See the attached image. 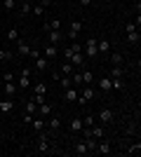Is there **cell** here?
I'll return each instance as SVG.
<instances>
[{
    "instance_id": "cell-1",
    "label": "cell",
    "mask_w": 141,
    "mask_h": 157,
    "mask_svg": "<svg viewBox=\"0 0 141 157\" xmlns=\"http://www.w3.org/2000/svg\"><path fill=\"white\" fill-rule=\"evenodd\" d=\"M17 87H21V89H28V87H31V71H28V68L21 71L19 80H17Z\"/></svg>"
},
{
    "instance_id": "cell-2",
    "label": "cell",
    "mask_w": 141,
    "mask_h": 157,
    "mask_svg": "<svg viewBox=\"0 0 141 157\" xmlns=\"http://www.w3.org/2000/svg\"><path fill=\"white\" fill-rule=\"evenodd\" d=\"M80 96V92H78V87H66V89H64V101H68V103H75V98Z\"/></svg>"
},
{
    "instance_id": "cell-3",
    "label": "cell",
    "mask_w": 141,
    "mask_h": 157,
    "mask_svg": "<svg viewBox=\"0 0 141 157\" xmlns=\"http://www.w3.org/2000/svg\"><path fill=\"white\" fill-rule=\"evenodd\" d=\"M80 31H82V21H71V28H68V38L71 40H78V35H80Z\"/></svg>"
},
{
    "instance_id": "cell-4",
    "label": "cell",
    "mask_w": 141,
    "mask_h": 157,
    "mask_svg": "<svg viewBox=\"0 0 141 157\" xmlns=\"http://www.w3.org/2000/svg\"><path fill=\"white\" fill-rule=\"evenodd\" d=\"M85 54H87V56H99V52H96V38H87V42H85Z\"/></svg>"
},
{
    "instance_id": "cell-5",
    "label": "cell",
    "mask_w": 141,
    "mask_h": 157,
    "mask_svg": "<svg viewBox=\"0 0 141 157\" xmlns=\"http://www.w3.org/2000/svg\"><path fill=\"white\" fill-rule=\"evenodd\" d=\"M80 96L85 98V101H92V98L96 96V87H94V85H85L80 89Z\"/></svg>"
},
{
    "instance_id": "cell-6",
    "label": "cell",
    "mask_w": 141,
    "mask_h": 157,
    "mask_svg": "<svg viewBox=\"0 0 141 157\" xmlns=\"http://www.w3.org/2000/svg\"><path fill=\"white\" fill-rule=\"evenodd\" d=\"M99 122L101 124H111V122H113V110H111V108H101L99 110Z\"/></svg>"
},
{
    "instance_id": "cell-7",
    "label": "cell",
    "mask_w": 141,
    "mask_h": 157,
    "mask_svg": "<svg viewBox=\"0 0 141 157\" xmlns=\"http://www.w3.org/2000/svg\"><path fill=\"white\" fill-rule=\"evenodd\" d=\"M68 61H71L75 68H85V56H82V52H73L68 56Z\"/></svg>"
},
{
    "instance_id": "cell-8",
    "label": "cell",
    "mask_w": 141,
    "mask_h": 157,
    "mask_svg": "<svg viewBox=\"0 0 141 157\" xmlns=\"http://www.w3.org/2000/svg\"><path fill=\"white\" fill-rule=\"evenodd\" d=\"M96 52L99 54H111V40H106V38L96 40Z\"/></svg>"
},
{
    "instance_id": "cell-9",
    "label": "cell",
    "mask_w": 141,
    "mask_h": 157,
    "mask_svg": "<svg viewBox=\"0 0 141 157\" xmlns=\"http://www.w3.org/2000/svg\"><path fill=\"white\" fill-rule=\"evenodd\" d=\"M47 31H61V19L45 21V24H42V33H47Z\"/></svg>"
},
{
    "instance_id": "cell-10",
    "label": "cell",
    "mask_w": 141,
    "mask_h": 157,
    "mask_svg": "<svg viewBox=\"0 0 141 157\" xmlns=\"http://www.w3.org/2000/svg\"><path fill=\"white\" fill-rule=\"evenodd\" d=\"M28 52H31V45H28L26 40H17V54H21V56H28Z\"/></svg>"
},
{
    "instance_id": "cell-11",
    "label": "cell",
    "mask_w": 141,
    "mask_h": 157,
    "mask_svg": "<svg viewBox=\"0 0 141 157\" xmlns=\"http://www.w3.org/2000/svg\"><path fill=\"white\" fill-rule=\"evenodd\" d=\"M35 115H38V117H47V115H52V103H40L38 105V110H35Z\"/></svg>"
},
{
    "instance_id": "cell-12",
    "label": "cell",
    "mask_w": 141,
    "mask_h": 157,
    "mask_svg": "<svg viewBox=\"0 0 141 157\" xmlns=\"http://www.w3.org/2000/svg\"><path fill=\"white\" fill-rule=\"evenodd\" d=\"M89 136H94L96 141H101V138L106 136V131H104L101 124H92V127H89Z\"/></svg>"
},
{
    "instance_id": "cell-13",
    "label": "cell",
    "mask_w": 141,
    "mask_h": 157,
    "mask_svg": "<svg viewBox=\"0 0 141 157\" xmlns=\"http://www.w3.org/2000/svg\"><path fill=\"white\" fill-rule=\"evenodd\" d=\"M96 152H99V155H111V143H108V141H104V138H101L99 143H96Z\"/></svg>"
},
{
    "instance_id": "cell-14",
    "label": "cell",
    "mask_w": 141,
    "mask_h": 157,
    "mask_svg": "<svg viewBox=\"0 0 141 157\" xmlns=\"http://www.w3.org/2000/svg\"><path fill=\"white\" fill-rule=\"evenodd\" d=\"M59 56V45H47L45 47V59H54Z\"/></svg>"
},
{
    "instance_id": "cell-15",
    "label": "cell",
    "mask_w": 141,
    "mask_h": 157,
    "mask_svg": "<svg viewBox=\"0 0 141 157\" xmlns=\"http://www.w3.org/2000/svg\"><path fill=\"white\" fill-rule=\"evenodd\" d=\"M111 89L122 92V89H125V78H111Z\"/></svg>"
},
{
    "instance_id": "cell-16",
    "label": "cell",
    "mask_w": 141,
    "mask_h": 157,
    "mask_svg": "<svg viewBox=\"0 0 141 157\" xmlns=\"http://www.w3.org/2000/svg\"><path fill=\"white\" fill-rule=\"evenodd\" d=\"M47 127H49V131H59V129H61V117H59V115H54V117H49Z\"/></svg>"
},
{
    "instance_id": "cell-17",
    "label": "cell",
    "mask_w": 141,
    "mask_h": 157,
    "mask_svg": "<svg viewBox=\"0 0 141 157\" xmlns=\"http://www.w3.org/2000/svg\"><path fill=\"white\" fill-rule=\"evenodd\" d=\"M82 141H85V145H87L89 152H96V143H99V141H96L94 136H82Z\"/></svg>"
},
{
    "instance_id": "cell-18",
    "label": "cell",
    "mask_w": 141,
    "mask_h": 157,
    "mask_svg": "<svg viewBox=\"0 0 141 157\" xmlns=\"http://www.w3.org/2000/svg\"><path fill=\"white\" fill-rule=\"evenodd\" d=\"M0 110L5 113V115H7V113H12V110H14V101H12V98H5V101H0Z\"/></svg>"
},
{
    "instance_id": "cell-19",
    "label": "cell",
    "mask_w": 141,
    "mask_h": 157,
    "mask_svg": "<svg viewBox=\"0 0 141 157\" xmlns=\"http://www.w3.org/2000/svg\"><path fill=\"white\" fill-rule=\"evenodd\" d=\"M47 40H49V45H59L61 31H47Z\"/></svg>"
},
{
    "instance_id": "cell-20",
    "label": "cell",
    "mask_w": 141,
    "mask_h": 157,
    "mask_svg": "<svg viewBox=\"0 0 141 157\" xmlns=\"http://www.w3.org/2000/svg\"><path fill=\"white\" fill-rule=\"evenodd\" d=\"M80 75H82V85H92V82H94V73L87 71V68H82Z\"/></svg>"
},
{
    "instance_id": "cell-21",
    "label": "cell",
    "mask_w": 141,
    "mask_h": 157,
    "mask_svg": "<svg viewBox=\"0 0 141 157\" xmlns=\"http://www.w3.org/2000/svg\"><path fill=\"white\" fill-rule=\"evenodd\" d=\"M82 127H85V124H82V120H80V117H73V120H71V131L80 134V131H82Z\"/></svg>"
},
{
    "instance_id": "cell-22",
    "label": "cell",
    "mask_w": 141,
    "mask_h": 157,
    "mask_svg": "<svg viewBox=\"0 0 141 157\" xmlns=\"http://www.w3.org/2000/svg\"><path fill=\"white\" fill-rule=\"evenodd\" d=\"M73 71H75V66L71 63V61H66V63H61V75H73Z\"/></svg>"
},
{
    "instance_id": "cell-23",
    "label": "cell",
    "mask_w": 141,
    "mask_h": 157,
    "mask_svg": "<svg viewBox=\"0 0 141 157\" xmlns=\"http://www.w3.org/2000/svg\"><path fill=\"white\" fill-rule=\"evenodd\" d=\"M31 124H33L35 131H42V129H45V117H33V120H31Z\"/></svg>"
},
{
    "instance_id": "cell-24",
    "label": "cell",
    "mask_w": 141,
    "mask_h": 157,
    "mask_svg": "<svg viewBox=\"0 0 141 157\" xmlns=\"http://www.w3.org/2000/svg\"><path fill=\"white\" fill-rule=\"evenodd\" d=\"M99 89H101V92H111V75L99 80Z\"/></svg>"
},
{
    "instance_id": "cell-25",
    "label": "cell",
    "mask_w": 141,
    "mask_h": 157,
    "mask_svg": "<svg viewBox=\"0 0 141 157\" xmlns=\"http://www.w3.org/2000/svg\"><path fill=\"white\" fill-rule=\"evenodd\" d=\"M17 89H19V87L14 85V82H5V96H14Z\"/></svg>"
},
{
    "instance_id": "cell-26",
    "label": "cell",
    "mask_w": 141,
    "mask_h": 157,
    "mask_svg": "<svg viewBox=\"0 0 141 157\" xmlns=\"http://www.w3.org/2000/svg\"><path fill=\"white\" fill-rule=\"evenodd\" d=\"M139 38H141V35H139V31L127 33V42H129V45H139Z\"/></svg>"
},
{
    "instance_id": "cell-27",
    "label": "cell",
    "mask_w": 141,
    "mask_h": 157,
    "mask_svg": "<svg viewBox=\"0 0 141 157\" xmlns=\"http://www.w3.org/2000/svg\"><path fill=\"white\" fill-rule=\"evenodd\" d=\"M35 68H38V71H47V59L42 56V54L35 59Z\"/></svg>"
},
{
    "instance_id": "cell-28",
    "label": "cell",
    "mask_w": 141,
    "mask_h": 157,
    "mask_svg": "<svg viewBox=\"0 0 141 157\" xmlns=\"http://www.w3.org/2000/svg\"><path fill=\"white\" fill-rule=\"evenodd\" d=\"M31 7H33V5H31V2H28V0H24V5H21L19 14H21V17H28V14H31Z\"/></svg>"
},
{
    "instance_id": "cell-29",
    "label": "cell",
    "mask_w": 141,
    "mask_h": 157,
    "mask_svg": "<svg viewBox=\"0 0 141 157\" xmlns=\"http://www.w3.org/2000/svg\"><path fill=\"white\" fill-rule=\"evenodd\" d=\"M122 61H125V56H122V54H118V52L111 54V63H113V66H122Z\"/></svg>"
},
{
    "instance_id": "cell-30",
    "label": "cell",
    "mask_w": 141,
    "mask_h": 157,
    "mask_svg": "<svg viewBox=\"0 0 141 157\" xmlns=\"http://www.w3.org/2000/svg\"><path fill=\"white\" fill-rule=\"evenodd\" d=\"M7 40L17 42V40H19V28H10V31H7Z\"/></svg>"
},
{
    "instance_id": "cell-31",
    "label": "cell",
    "mask_w": 141,
    "mask_h": 157,
    "mask_svg": "<svg viewBox=\"0 0 141 157\" xmlns=\"http://www.w3.org/2000/svg\"><path fill=\"white\" fill-rule=\"evenodd\" d=\"M111 78H125V71H122V66H113V71H111Z\"/></svg>"
},
{
    "instance_id": "cell-32",
    "label": "cell",
    "mask_w": 141,
    "mask_h": 157,
    "mask_svg": "<svg viewBox=\"0 0 141 157\" xmlns=\"http://www.w3.org/2000/svg\"><path fill=\"white\" fill-rule=\"evenodd\" d=\"M33 94H40V96H47V85H42V82H40V85H35V87H33Z\"/></svg>"
},
{
    "instance_id": "cell-33",
    "label": "cell",
    "mask_w": 141,
    "mask_h": 157,
    "mask_svg": "<svg viewBox=\"0 0 141 157\" xmlns=\"http://www.w3.org/2000/svg\"><path fill=\"white\" fill-rule=\"evenodd\" d=\"M75 152H78V155H87V145H85V141H80V143H78V145H75Z\"/></svg>"
},
{
    "instance_id": "cell-34",
    "label": "cell",
    "mask_w": 141,
    "mask_h": 157,
    "mask_svg": "<svg viewBox=\"0 0 141 157\" xmlns=\"http://www.w3.org/2000/svg\"><path fill=\"white\" fill-rule=\"evenodd\" d=\"M42 12H45V7H42V5H33V7H31V14H33V17H42Z\"/></svg>"
},
{
    "instance_id": "cell-35",
    "label": "cell",
    "mask_w": 141,
    "mask_h": 157,
    "mask_svg": "<svg viewBox=\"0 0 141 157\" xmlns=\"http://www.w3.org/2000/svg\"><path fill=\"white\" fill-rule=\"evenodd\" d=\"M35 110H38V103H35V101H28L26 103V113L28 115H35Z\"/></svg>"
},
{
    "instance_id": "cell-36",
    "label": "cell",
    "mask_w": 141,
    "mask_h": 157,
    "mask_svg": "<svg viewBox=\"0 0 141 157\" xmlns=\"http://www.w3.org/2000/svg\"><path fill=\"white\" fill-rule=\"evenodd\" d=\"M127 152H129V155H139V152H141V143H139V141H136V143H132Z\"/></svg>"
},
{
    "instance_id": "cell-37",
    "label": "cell",
    "mask_w": 141,
    "mask_h": 157,
    "mask_svg": "<svg viewBox=\"0 0 141 157\" xmlns=\"http://www.w3.org/2000/svg\"><path fill=\"white\" fill-rule=\"evenodd\" d=\"M12 56H14V54L10 52V49H0V61H10Z\"/></svg>"
},
{
    "instance_id": "cell-38",
    "label": "cell",
    "mask_w": 141,
    "mask_h": 157,
    "mask_svg": "<svg viewBox=\"0 0 141 157\" xmlns=\"http://www.w3.org/2000/svg\"><path fill=\"white\" fill-rule=\"evenodd\" d=\"M82 124H85V127H82V129H89V127L94 124V115H87V117L82 120Z\"/></svg>"
},
{
    "instance_id": "cell-39",
    "label": "cell",
    "mask_w": 141,
    "mask_h": 157,
    "mask_svg": "<svg viewBox=\"0 0 141 157\" xmlns=\"http://www.w3.org/2000/svg\"><path fill=\"white\" fill-rule=\"evenodd\" d=\"M73 82H71V78H59V87L61 89H66V87H71Z\"/></svg>"
},
{
    "instance_id": "cell-40",
    "label": "cell",
    "mask_w": 141,
    "mask_h": 157,
    "mask_svg": "<svg viewBox=\"0 0 141 157\" xmlns=\"http://www.w3.org/2000/svg\"><path fill=\"white\" fill-rule=\"evenodd\" d=\"M2 5H5V10H7V12H12L14 7H17V0H5Z\"/></svg>"
},
{
    "instance_id": "cell-41",
    "label": "cell",
    "mask_w": 141,
    "mask_h": 157,
    "mask_svg": "<svg viewBox=\"0 0 141 157\" xmlns=\"http://www.w3.org/2000/svg\"><path fill=\"white\" fill-rule=\"evenodd\" d=\"M71 49H73V52H82V47H80L78 40H71Z\"/></svg>"
},
{
    "instance_id": "cell-42",
    "label": "cell",
    "mask_w": 141,
    "mask_h": 157,
    "mask_svg": "<svg viewBox=\"0 0 141 157\" xmlns=\"http://www.w3.org/2000/svg\"><path fill=\"white\" fill-rule=\"evenodd\" d=\"M125 31H127V33H132V31H139V28H136V24H134V21H129L127 26H125Z\"/></svg>"
},
{
    "instance_id": "cell-43",
    "label": "cell",
    "mask_w": 141,
    "mask_h": 157,
    "mask_svg": "<svg viewBox=\"0 0 141 157\" xmlns=\"http://www.w3.org/2000/svg\"><path fill=\"white\" fill-rule=\"evenodd\" d=\"M28 56H31V59H38V56H40V52H38L35 47H31V52H28Z\"/></svg>"
},
{
    "instance_id": "cell-44",
    "label": "cell",
    "mask_w": 141,
    "mask_h": 157,
    "mask_svg": "<svg viewBox=\"0 0 141 157\" xmlns=\"http://www.w3.org/2000/svg\"><path fill=\"white\" fill-rule=\"evenodd\" d=\"M2 80H5V82H14V75H12V73H5V75H2Z\"/></svg>"
},
{
    "instance_id": "cell-45",
    "label": "cell",
    "mask_w": 141,
    "mask_h": 157,
    "mask_svg": "<svg viewBox=\"0 0 141 157\" xmlns=\"http://www.w3.org/2000/svg\"><path fill=\"white\" fill-rule=\"evenodd\" d=\"M80 5L82 7H89V5H92V0H80Z\"/></svg>"
},
{
    "instance_id": "cell-46",
    "label": "cell",
    "mask_w": 141,
    "mask_h": 157,
    "mask_svg": "<svg viewBox=\"0 0 141 157\" xmlns=\"http://www.w3.org/2000/svg\"><path fill=\"white\" fill-rule=\"evenodd\" d=\"M49 2H52V0H40V5H42V7H49Z\"/></svg>"
},
{
    "instance_id": "cell-47",
    "label": "cell",
    "mask_w": 141,
    "mask_h": 157,
    "mask_svg": "<svg viewBox=\"0 0 141 157\" xmlns=\"http://www.w3.org/2000/svg\"><path fill=\"white\" fill-rule=\"evenodd\" d=\"M2 115H5V113H2V110H0V117H2Z\"/></svg>"
},
{
    "instance_id": "cell-48",
    "label": "cell",
    "mask_w": 141,
    "mask_h": 157,
    "mask_svg": "<svg viewBox=\"0 0 141 157\" xmlns=\"http://www.w3.org/2000/svg\"><path fill=\"white\" fill-rule=\"evenodd\" d=\"M0 49H2V42H0Z\"/></svg>"
}]
</instances>
